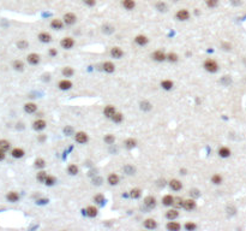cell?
<instances>
[{
  "mask_svg": "<svg viewBox=\"0 0 246 231\" xmlns=\"http://www.w3.org/2000/svg\"><path fill=\"white\" fill-rule=\"evenodd\" d=\"M203 68H204L208 72L215 74V72H217V70H219V64L214 60V59H206V60L204 61V64H203Z\"/></svg>",
  "mask_w": 246,
  "mask_h": 231,
  "instance_id": "1",
  "label": "cell"
},
{
  "mask_svg": "<svg viewBox=\"0 0 246 231\" xmlns=\"http://www.w3.org/2000/svg\"><path fill=\"white\" fill-rule=\"evenodd\" d=\"M190 12H189V10H186V8H181V10H178L177 11V14H175V18L178 20H181V22H185V20H190Z\"/></svg>",
  "mask_w": 246,
  "mask_h": 231,
  "instance_id": "2",
  "label": "cell"
},
{
  "mask_svg": "<svg viewBox=\"0 0 246 231\" xmlns=\"http://www.w3.org/2000/svg\"><path fill=\"white\" fill-rule=\"evenodd\" d=\"M62 20H64V23L66 25H73L76 22H77V16L75 14H72V12H67V14H64Z\"/></svg>",
  "mask_w": 246,
  "mask_h": 231,
  "instance_id": "3",
  "label": "cell"
},
{
  "mask_svg": "<svg viewBox=\"0 0 246 231\" xmlns=\"http://www.w3.org/2000/svg\"><path fill=\"white\" fill-rule=\"evenodd\" d=\"M75 140L77 143H81V144H84V143L88 142V140H89V136L87 132H84V131H78V132H76L75 135Z\"/></svg>",
  "mask_w": 246,
  "mask_h": 231,
  "instance_id": "4",
  "label": "cell"
},
{
  "mask_svg": "<svg viewBox=\"0 0 246 231\" xmlns=\"http://www.w3.org/2000/svg\"><path fill=\"white\" fill-rule=\"evenodd\" d=\"M60 46H62L64 49H71V48L75 46V40L72 37H64L62 41H60Z\"/></svg>",
  "mask_w": 246,
  "mask_h": 231,
  "instance_id": "5",
  "label": "cell"
},
{
  "mask_svg": "<svg viewBox=\"0 0 246 231\" xmlns=\"http://www.w3.org/2000/svg\"><path fill=\"white\" fill-rule=\"evenodd\" d=\"M151 58L154 59L155 61H164L167 60V54L164 53L163 51H161V49H157V51H155L152 54H151Z\"/></svg>",
  "mask_w": 246,
  "mask_h": 231,
  "instance_id": "6",
  "label": "cell"
},
{
  "mask_svg": "<svg viewBox=\"0 0 246 231\" xmlns=\"http://www.w3.org/2000/svg\"><path fill=\"white\" fill-rule=\"evenodd\" d=\"M27 60L30 65H37L41 61V57L37 54V53H30V54H28Z\"/></svg>",
  "mask_w": 246,
  "mask_h": 231,
  "instance_id": "7",
  "label": "cell"
},
{
  "mask_svg": "<svg viewBox=\"0 0 246 231\" xmlns=\"http://www.w3.org/2000/svg\"><path fill=\"white\" fill-rule=\"evenodd\" d=\"M183 208L186 210V211H193V210L196 208V201H195V199H187V200H184Z\"/></svg>",
  "mask_w": 246,
  "mask_h": 231,
  "instance_id": "8",
  "label": "cell"
},
{
  "mask_svg": "<svg viewBox=\"0 0 246 231\" xmlns=\"http://www.w3.org/2000/svg\"><path fill=\"white\" fill-rule=\"evenodd\" d=\"M46 127H47V123H46V121H43V119H36L33 123V128L36 131H41V130L46 129Z\"/></svg>",
  "mask_w": 246,
  "mask_h": 231,
  "instance_id": "9",
  "label": "cell"
},
{
  "mask_svg": "<svg viewBox=\"0 0 246 231\" xmlns=\"http://www.w3.org/2000/svg\"><path fill=\"white\" fill-rule=\"evenodd\" d=\"M110 55H112V58H114V59H120V58L124 55V51L120 47L115 46V47H113L110 49Z\"/></svg>",
  "mask_w": 246,
  "mask_h": 231,
  "instance_id": "10",
  "label": "cell"
},
{
  "mask_svg": "<svg viewBox=\"0 0 246 231\" xmlns=\"http://www.w3.org/2000/svg\"><path fill=\"white\" fill-rule=\"evenodd\" d=\"M58 87L59 89H62V90H68V89L72 88V82L67 80V78H64L62 81L58 83Z\"/></svg>",
  "mask_w": 246,
  "mask_h": 231,
  "instance_id": "11",
  "label": "cell"
},
{
  "mask_svg": "<svg viewBox=\"0 0 246 231\" xmlns=\"http://www.w3.org/2000/svg\"><path fill=\"white\" fill-rule=\"evenodd\" d=\"M144 228L145 229H149V230H154V229H156L157 228V223L155 219H152V218H148V219H145L144 220Z\"/></svg>",
  "mask_w": 246,
  "mask_h": 231,
  "instance_id": "12",
  "label": "cell"
},
{
  "mask_svg": "<svg viewBox=\"0 0 246 231\" xmlns=\"http://www.w3.org/2000/svg\"><path fill=\"white\" fill-rule=\"evenodd\" d=\"M64 24H65L64 20H59V18H54L51 22V27H52V29H55V30H62L64 28Z\"/></svg>",
  "mask_w": 246,
  "mask_h": 231,
  "instance_id": "13",
  "label": "cell"
},
{
  "mask_svg": "<svg viewBox=\"0 0 246 231\" xmlns=\"http://www.w3.org/2000/svg\"><path fill=\"white\" fill-rule=\"evenodd\" d=\"M121 5L125 10L127 11H131L136 7V1L135 0H121Z\"/></svg>",
  "mask_w": 246,
  "mask_h": 231,
  "instance_id": "14",
  "label": "cell"
},
{
  "mask_svg": "<svg viewBox=\"0 0 246 231\" xmlns=\"http://www.w3.org/2000/svg\"><path fill=\"white\" fill-rule=\"evenodd\" d=\"M169 187H171L172 190L179 191V190H181V188H183V184H181V182H180L179 179L174 178V179H172L171 182H169Z\"/></svg>",
  "mask_w": 246,
  "mask_h": 231,
  "instance_id": "15",
  "label": "cell"
},
{
  "mask_svg": "<svg viewBox=\"0 0 246 231\" xmlns=\"http://www.w3.org/2000/svg\"><path fill=\"white\" fill-rule=\"evenodd\" d=\"M115 112L116 111H115V109H114V106H112V105H108V106H106V107L103 109V115H104V117H106V118H110V119L114 116Z\"/></svg>",
  "mask_w": 246,
  "mask_h": 231,
  "instance_id": "16",
  "label": "cell"
},
{
  "mask_svg": "<svg viewBox=\"0 0 246 231\" xmlns=\"http://www.w3.org/2000/svg\"><path fill=\"white\" fill-rule=\"evenodd\" d=\"M135 42H136L138 46H145L149 42V39L145 35H137L136 37H135Z\"/></svg>",
  "mask_w": 246,
  "mask_h": 231,
  "instance_id": "17",
  "label": "cell"
},
{
  "mask_svg": "<svg viewBox=\"0 0 246 231\" xmlns=\"http://www.w3.org/2000/svg\"><path fill=\"white\" fill-rule=\"evenodd\" d=\"M144 205L148 208H154L156 206V199L154 196H151V195H149V196H147L144 199Z\"/></svg>",
  "mask_w": 246,
  "mask_h": 231,
  "instance_id": "18",
  "label": "cell"
},
{
  "mask_svg": "<svg viewBox=\"0 0 246 231\" xmlns=\"http://www.w3.org/2000/svg\"><path fill=\"white\" fill-rule=\"evenodd\" d=\"M166 228H167V230L169 231H179L181 229V225L177 223V222H174V220H169L168 224L166 225Z\"/></svg>",
  "mask_w": 246,
  "mask_h": 231,
  "instance_id": "19",
  "label": "cell"
},
{
  "mask_svg": "<svg viewBox=\"0 0 246 231\" xmlns=\"http://www.w3.org/2000/svg\"><path fill=\"white\" fill-rule=\"evenodd\" d=\"M39 40L43 42V43H48V42L52 41V35L47 33V31H42V33L39 34Z\"/></svg>",
  "mask_w": 246,
  "mask_h": 231,
  "instance_id": "20",
  "label": "cell"
},
{
  "mask_svg": "<svg viewBox=\"0 0 246 231\" xmlns=\"http://www.w3.org/2000/svg\"><path fill=\"white\" fill-rule=\"evenodd\" d=\"M102 69L106 71V72L112 74V72H114V70H115V65H114L112 61H104L102 64Z\"/></svg>",
  "mask_w": 246,
  "mask_h": 231,
  "instance_id": "21",
  "label": "cell"
},
{
  "mask_svg": "<svg viewBox=\"0 0 246 231\" xmlns=\"http://www.w3.org/2000/svg\"><path fill=\"white\" fill-rule=\"evenodd\" d=\"M24 111L27 113H35L37 111V106H36V104H34V102H27L24 105Z\"/></svg>",
  "mask_w": 246,
  "mask_h": 231,
  "instance_id": "22",
  "label": "cell"
},
{
  "mask_svg": "<svg viewBox=\"0 0 246 231\" xmlns=\"http://www.w3.org/2000/svg\"><path fill=\"white\" fill-rule=\"evenodd\" d=\"M178 217H179V212L175 208L174 210H168V211L166 212V218L168 220H175Z\"/></svg>",
  "mask_w": 246,
  "mask_h": 231,
  "instance_id": "23",
  "label": "cell"
},
{
  "mask_svg": "<svg viewBox=\"0 0 246 231\" xmlns=\"http://www.w3.org/2000/svg\"><path fill=\"white\" fill-rule=\"evenodd\" d=\"M107 182L110 184V185H116V184H119L120 182V177L118 176L116 173H110L108 178H107Z\"/></svg>",
  "mask_w": 246,
  "mask_h": 231,
  "instance_id": "24",
  "label": "cell"
},
{
  "mask_svg": "<svg viewBox=\"0 0 246 231\" xmlns=\"http://www.w3.org/2000/svg\"><path fill=\"white\" fill-rule=\"evenodd\" d=\"M6 199L8 202H17L19 200V194L16 191H10V193H7Z\"/></svg>",
  "mask_w": 246,
  "mask_h": 231,
  "instance_id": "25",
  "label": "cell"
},
{
  "mask_svg": "<svg viewBox=\"0 0 246 231\" xmlns=\"http://www.w3.org/2000/svg\"><path fill=\"white\" fill-rule=\"evenodd\" d=\"M85 214L90 218H95L97 216V208H96L95 206H89V207H87V210H85Z\"/></svg>",
  "mask_w": 246,
  "mask_h": 231,
  "instance_id": "26",
  "label": "cell"
},
{
  "mask_svg": "<svg viewBox=\"0 0 246 231\" xmlns=\"http://www.w3.org/2000/svg\"><path fill=\"white\" fill-rule=\"evenodd\" d=\"M219 155L221 156V158H228V156L231 155V149H229L228 147L222 146V147H220L219 148Z\"/></svg>",
  "mask_w": 246,
  "mask_h": 231,
  "instance_id": "27",
  "label": "cell"
},
{
  "mask_svg": "<svg viewBox=\"0 0 246 231\" xmlns=\"http://www.w3.org/2000/svg\"><path fill=\"white\" fill-rule=\"evenodd\" d=\"M173 201H174V197L172 196V195H164L162 197V205L163 206H167V207H169V206H173Z\"/></svg>",
  "mask_w": 246,
  "mask_h": 231,
  "instance_id": "28",
  "label": "cell"
},
{
  "mask_svg": "<svg viewBox=\"0 0 246 231\" xmlns=\"http://www.w3.org/2000/svg\"><path fill=\"white\" fill-rule=\"evenodd\" d=\"M11 155L16 158V159H21L24 156V150L22 149V148H13V149L11 150Z\"/></svg>",
  "mask_w": 246,
  "mask_h": 231,
  "instance_id": "29",
  "label": "cell"
},
{
  "mask_svg": "<svg viewBox=\"0 0 246 231\" xmlns=\"http://www.w3.org/2000/svg\"><path fill=\"white\" fill-rule=\"evenodd\" d=\"M161 87L164 90H171L174 87V83L171 80H163V81H161Z\"/></svg>",
  "mask_w": 246,
  "mask_h": 231,
  "instance_id": "30",
  "label": "cell"
},
{
  "mask_svg": "<svg viewBox=\"0 0 246 231\" xmlns=\"http://www.w3.org/2000/svg\"><path fill=\"white\" fill-rule=\"evenodd\" d=\"M155 8L157 11H160V12H166L168 10V6H167V4L164 1H157L155 4Z\"/></svg>",
  "mask_w": 246,
  "mask_h": 231,
  "instance_id": "31",
  "label": "cell"
},
{
  "mask_svg": "<svg viewBox=\"0 0 246 231\" xmlns=\"http://www.w3.org/2000/svg\"><path fill=\"white\" fill-rule=\"evenodd\" d=\"M124 144H125V147H126L127 149H132V148H135V147H136L137 141L135 140V138H127V140H125Z\"/></svg>",
  "mask_w": 246,
  "mask_h": 231,
  "instance_id": "32",
  "label": "cell"
},
{
  "mask_svg": "<svg viewBox=\"0 0 246 231\" xmlns=\"http://www.w3.org/2000/svg\"><path fill=\"white\" fill-rule=\"evenodd\" d=\"M62 74L64 77H71V76H73V74H75V71H73V69L71 68V66H65V68L62 69Z\"/></svg>",
  "mask_w": 246,
  "mask_h": 231,
  "instance_id": "33",
  "label": "cell"
},
{
  "mask_svg": "<svg viewBox=\"0 0 246 231\" xmlns=\"http://www.w3.org/2000/svg\"><path fill=\"white\" fill-rule=\"evenodd\" d=\"M47 172L46 171H40V172H37V175H36V179L40 182V183H45V181H46V178H47Z\"/></svg>",
  "mask_w": 246,
  "mask_h": 231,
  "instance_id": "34",
  "label": "cell"
},
{
  "mask_svg": "<svg viewBox=\"0 0 246 231\" xmlns=\"http://www.w3.org/2000/svg\"><path fill=\"white\" fill-rule=\"evenodd\" d=\"M78 171H79V169H78V166L77 165H75V164H71V165H68L67 167V172L71 175V176H76L77 173H78Z\"/></svg>",
  "mask_w": 246,
  "mask_h": 231,
  "instance_id": "35",
  "label": "cell"
},
{
  "mask_svg": "<svg viewBox=\"0 0 246 231\" xmlns=\"http://www.w3.org/2000/svg\"><path fill=\"white\" fill-rule=\"evenodd\" d=\"M142 195V190L139 189V188H133V189H131L130 191V196L132 199H138V197H141Z\"/></svg>",
  "mask_w": 246,
  "mask_h": 231,
  "instance_id": "36",
  "label": "cell"
},
{
  "mask_svg": "<svg viewBox=\"0 0 246 231\" xmlns=\"http://www.w3.org/2000/svg\"><path fill=\"white\" fill-rule=\"evenodd\" d=\"M222 181H223L222 176H220V175H217V173L212 175V177H211V183L212 184H215V185H219V184L222 183Z\"/></svg>",
  "mask_w": 246,
  "mask_h": 231,
  "instance_id": "37",
  "label": "cell"
},
{
  "mask_svg": "<svg viewBox=\"0 0 246 231\" xmlns=\"http://www.w3.org/2000/svg\"><path fill=\"white\" fill-rule=\"evenodd\" d=\"M141 110H143V111H150L152 109V105H151L149 101H147V100H143V101H141Z\"/></svg>",
  "mask_w": 246,
  "mask_h": 231,
  "instance_id": "38",
  "label": "cell"
},
{
  "mask_svg": "<svg viewBox=\"0 0 246 231\" xmlns=\"http://www.w3.org/2000/svg\"><path fill=\"white\" fill-rule=\"evenodd\" d=\"M123 170L126 175H135V172H136V169L132 165H125L123 167Z\"/></svg>",
  "mask_w": 246,
  "mask_h": 231,
  "instance_id": "39",
  "label": "cell"
},
{
  "mask_svg": "<svg viewBox=\"0 0 246 231\" xmlns=\"http://www.w3.org/2000/svg\"><path fill=\"white\" fill-rule=\"evenodd\" d=\"M56 183V178L54 176H51V175H48L47 178H46V181H45V184L48 185V187H52V185H54Z\"/></svg>",
  "mask_w": 246,
  "mask_h": 231,
  "instance_id": "40",
  "label": "cell"
},
{
  "mask_svg": "<svg viewBox=\"0 0 246 231\" xmlns=\"http://www.w3.org/2000/svg\"><path fill=\"white\" fill-rule=\"evenodd\" d=\"M110 119H112L114 123H121L124 119V116H123V113H120V112H115L114 116H113Z\"/></svg>",
  "mask_w": 246,
  "mask_h": 231,
  "instance_id": "41",
  "label": "cell"
},
{
  "mask_svg": "<svg viewBox=\"0 0 246 231\" xmlns=\"http://www.w3.org/2000/svg\"><path fill=\"white\" fill-rule=\"evenodd\" d=\"M103 141L107 143V144H113V143L115 142V136L112 135V134H107V135L104 136Z\"/></svg>",
  "mask_w": 246,
  "mask_h": 231,
  "instance_id": "42",
  "label": "cell"
},
{
  "mask_svg": "<svg viewBox=\"0 0 246 231\" xmlns=\"http://www.w3.org/2000/svg\"><path fill=\"white\" fill-rule=\"evenodd\" d=\"M183 204H184V200H183V199H181L180 196L174 197V201H173V206H174L175 208H180V207H183Z\"/></svg>",
  "mask_w": 246,
  "mask_h": 231,
  "instance_id": "43",
  "label": "cell"
},
{
  "mask_svg": "<svg viewBox=\"0 0 246 231\" xmlns=\"http://www.w3.org/2000/svg\"><path fill=\"white\" fill-rule=\"evenodd\" d=\"M167 60L171 61V63H177L179 60V57L177 53H174V52H171V53H168L167 54Z\"/></svg>",
  "mask_w": 246,
  "mask_h": 231,
  "instance_id": "44",
  "label": "cell"
},
{
  "mask_svg": "<svg viewBox=\"0 0 246 231\" xmlns=\"http://www.w3.org/2000/svg\"><path fill=\"white\" fill-rule=\"evenodd\" d=\"M12 65H13L14 70H17V71H22L24 69V63L22 60H14Z\"/></svg>",
  "mask_w": 246,
  "mask_h": 231,
  "instance_id": "45",
  "label": "cell"
},
{
  "mask_svg": "<svg viewBox=\"0 0 246 231\" xmlns=\"http://www.w3.org/2000/svg\"><path fill=\"white\" fill-rule=\"evenodd\" d=\"M10 147H11V144L7 140H0V149L6 152V150L10 149Z\"/></svg>",
  "mask_w": 246,
  "mask_h": 231,
  "instance_id": "46",
  "label": "cell"
},
{
  "mask_svg": "<svg viewBox=\"0 0 246 231\" xmlns=\"http://www.w3.org/2000/svg\"><path fill=\"white\" fill-rule=\"evenodd\" d=\"M46 166V161L42 159V158H37L36 160H35V167L36 169H43Z\"/></svg>",
  "mask_w": 246,
  "mask_h": 231,
  "instance_id": "47",
  "label": "cell"
},
{
  "mask_svg": "<svg viewBox=\"0 0 246 231\" xmlns=\"http://www.w3.org/2000/svg\"><path fill=\"white\" fill-rule=\"evenodd\" d=\"M184 228L186 231H195L197 229V225L195 224L193 222H187V223L184 225Z\"/></svg>",
  "mask_w": 246,
  "mask_h": 231,
  "instance_id": "48",
  "label": "cell"
},
{
  "mask_svg": "<svg viewBox=\"0 0 246 231\" xmlns=\"http://www.w3.org/2000/svg\"><path fill=\"white\" fill-rule=\"evenodd\" d=\"M220 0H205V4H206V6L210 7V8H214V7H216L219 5Z\"/></svg>",
  "mask_w": 246,
  "mask_h": 231,
  "instance_id": "49",
  "label": "cell"
},
{
  "mask_svg": "<svg viewBox=\"0 0 246 231\" xmlns=\"http://www.w3.org/2000/svg\"><path fill=\"white\" fill-rule=\"evenodd\" d=\"M104 200H106V199H104V196H103L102 194H97V195L94 196V201L99 205H102L103 202H104Z\"/></svg>",
  "mask_w": 246,
  "mask_h": 231,
  "instance_id": "50",
  "label": "cell"
},
{
  "mask_svg": "<svg viewBox=\"0 0 246 231\" xmlns=\"http://www.w3.org/2000/svg\"><path fill=\"white\" fill-rule=\"evenodd\" d=\"M17 47L19 48V49H25V48L29 47V42L25 40H21L17 42Z\"/></svg>",
  "mask_w": 246,
  "mask_h": 231,
  "instance_id": "51",
  "label": "cell"
},
{
  "mask_svg": "<svg viewBox=\"0 0 246 231\" xmlns=\"http://www.w3.org/2000/svg\"><path fill=\"white\" fill-rule=\"evenodd\" d=\"M64 134L67 136L73 135V128H72V127H66V128L64 129Z\"/></svg>",
  "mask_w": 246,
  "mask_h": 231,
  "instance_id": "52",
  "label": "cell"
},
{
  "mask_svg": "<svg viewBox=\"0 0 246 231\" xmlns=\"http://www.w3.org/2000/svg\"><path fill=\"white\" fill-rule=\"evenodd\" d=\"M83 3L87 5V6H90V7H93V6H95V4H96V0H83Z\"/></svg>",
  "mask_w": 246,
  "mask_h": 231,
  "instance_id": "53",
  "label": "cell"
},
{
  "mask_svg": "<svg viewBox=\"0 0 246 231\" xmlns=\"http://www.w3.org/2000/svg\"><path fill=\"white\" fill-rule=\"evenodd\" d=\"M190 194H191L193 197H198L201 194H199V191L197 190V189H192V190H190Z\"/></svg>",
  "mask_w": 246,
  "mask_h": 231,
  "instance_id": "54",
  "label": "cell"
},
{
  "mask_svg": "<svg viewBox=\"0 0 246 231\" xmlns=\"http://www.w3.org/2000/svg\"><path fill=\"white\" fill-rule=\"evenodd\" d=\"M56 54H58V51L55 48H51L49 49V55L51 57H56Z\"/></svg>",
  "mask_w": 246,
  "mask_h": 231,
  "instance_id": "55",
  "label": "cell"
},
{
  "mask_svg": "<svg viewBox=\"0 0 246 231\" xmlns=\"http://www.w3.org/2000/svg\"><path fill=\"white\" fill-rule=\"evenodd\" d=\"M47 202H48V200H47V199H39V200L36 201V204H39V205L47 204Z\"/></svg>",
  "mask_w": 246,
  "mask_h": 231,
  "instance_id": "56",
  "label": "cell"
},
{
  "mask_svg": "<svg viewBox=\"0 0 246 231\" xmlns=\"http://www.w3.org/2000/svg\"><path fill=\"white\" fill-rule=\"evenodd\" d=\"M5 153H6V152H5V150L0 149V161H1V160H4V159H5V156H6V154H5Z\"/></svg>",
  "mask_w": 246,
  "mask_h": 231,
  "instance_id": "57",
  "label": "cell"
},
{
  "mask_svg": "<svg viewBox=\"0 0 246 231\" xmlns=\"http://www.w3.org/2000/svg\"><path fill=\"white\" fill-rule=\"evenodd\" d=\"M95 182H96L97 185H100L101 182H102V178H94V183H95Z\"/></svg>",
  "mask_w": 246,
  "mask_h": 231,
  "instance_id": "58",
  "label": "cell"
},
{
  "mask_svg": "<svg viewBox=\"0 0 246 231\" xmlns=\"http://www.w3.org/2000/svg\"><path fill=\"white\" fill-rule=\"evenodd\" d=\"M45 140H46V136H45V135H40V136H39V141H41V142H43Z\"/></svg>",
  "mask_w": 246,
  "mask_h": 231,
  "instance_id": "59",
  "label": "cell"
},
{
  "mask_svg": "<svg viewBox=\"0 0 246 231\" xmlns=\"http://www.w3.org/2000/svg\"><path fill=\"white\" fill-rule=\"evenodd\" d=\"M222 46L225 47V49H231V45H229V43H223Z\"/></svg>",
  "mask_w": 246,
  "mask_h": 231,
  "instance_id": "60",
  "label": "cell"
}]
</instances>
